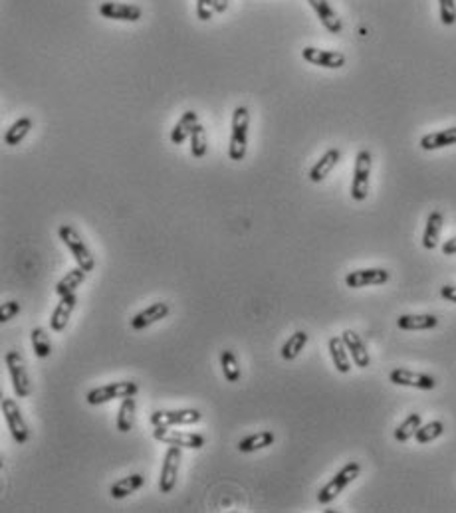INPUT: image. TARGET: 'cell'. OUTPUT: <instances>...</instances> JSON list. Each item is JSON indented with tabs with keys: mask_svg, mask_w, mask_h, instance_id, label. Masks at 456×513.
Segmentation results:
<instances>
[{
	"mask_svg": "<svg viewBox=\"0 0 456 513\" xmlns=\"http://www.w3.org/2000/svg\"><path fill=\"white\" fill-rule=\"evenodd\" d=\"M230 143H228V157L233 161H242L248 151V127H250V113L248 107L238 105L233 111V125H230Z\"/></svg>",
	"mask_w": 456,
	"mask_h": 513,
	"instance_id": "cell-1",
	"label": "cell"
},
{
	"mask_svg": "<svg viewBox=\"0 0 456 513\" xmlns=\"http://www.w3.org/2000/svg\"><path fill=\"white\" fill-rule=\"evenodd\" d=\"M58 236H60V240L65 244V248L72 252V256H74L79 268H84L86 271H93V268H95V258L91 256L90 248L84 242L81 234L72 224H62L58 228Z\"/></svg>",
	"mask_w": 456,
	"mask_h": 513,
	"instance_id": "cell-2",
	"label": "cell"
},
{
	"mask_svg": "<svg viewBox=\"0 0 456 513\" xmlns=\"http://www.w3.org/2000/svg\"><path fill=\"white\" fill-rule=\"evenodd\" d=\"M359 474H361V466L357 462H347L339 470L338 474L327 482L324 488L317 491V501L324 503V505L331 503L343 489L359 478Z\"/></svg>",
	"mask_w": 456,
	"mask_h": 513,
	"instance_id": "cell-3",
	"label": "cell"
},
{
	"mask_svg": "<svg viewBox=\"0 0 456 513\" xmlns=\"http://www.w3.org/2000/svg\"><path fill=\"white\" fill-rule=\"evenodd\" d=\"M137 393H139V385L135 381H118V383H107L104 386L91 388L86 400L91 407H100V404L111 402L116 398L135 397Z\"/></svg>",
	"mask_w": 456,
	"mask_h": 513,
	"instance_id": "cell-4",
	"label": "cell"
},
{
	"mask_svg": "<svg viewBox=\"0 0 456 513\" xmlns=\"http://www.w3.org/2000/svg\"><path fill=\"white\" fill-rule=\"evenodd\" d=\"M6 369L10 372V381H13L14 393L18 398H28L32 395V381H30V374H28L26 363L22 359V355L18 351H8L6 357Z\"/></svg>",
	"mask_w": 456,
	"mask_h": 513,
	"instance_id": "cell-5",
	"label": "cell"
},
{
	"mask_svg": "<svg viewBox=\"0 0 456 513\" xmlns=\"http://www.w3.org/2000/svg\"><path fill=\"white\" fill-rule=\"evenodd\" d=\"M371 163L373 157L367 149H361L355 157V168H353L352 180V198L357 203H363L369 194V180H371Z\"/></svg>",
	"mask_w": 456,
	"mask_h": 513,
	"instance_id": "cell-6",
	"label": "cell"
},
{
	"mask_svg": "<svg viewBox=\"0 0 456 513\" xmlns=\"http://www.w3.org/2000/svg\"><path fill=\"white\" fill-rule=\"evenodd\" d=\"M153 438L167 444V446H179L187 450H201L205 446V436L193 434V432H182V430H171V426H155Z\"/></svg>",
	"mask_w": 456,
	"mask_h": 513,
	"instance_id": "cell-7",
	"label": "cell"
},
{
	"mask_svg": "<svg viewBox=\"0 0 456 513\" xmlns=\"http://www.w3.org/2000/svg\"><path fill=\"white\" fill-rule=\"evenodd\" d=\"M2 414H4V420L6 426L13 434L14 442L16 444H26L28 438H30V430H28V424L22 416L20 407L14 402L13 398H4L2 400Z\"/></svg>",
	"mask_w": 456,
	"mask_h": 513,
	"instance_id": "cell-8",
	"label": "cell"
},
{
	"mask_svg": "<svg viewBox=\"0 0 456 513\" xmlns=\"http://www.w3.org/2000/svg\"><path fill=\"white\" fill-rule=\"evenodd\" d=\"M181 458L182 448H179V446H169V450L165 452V460H163V468H161V478H159V491L161 494H171L175 489V486H177Z\"/></svg>",
	"mask_w": 456,
	"mask_h": 513,
	"instance_id": "cell-9",
	"label": "cell"
},
{
	"mask_svg": "<svg viewBox=\"0 0 456 513\" xmlns=\"http://www.w3.org/2000/svg\"><path fill=\"white\" fill-rule=\"evenodd\" d=\"M203 414L196 409H177V411H153L149 423L153 426H184L201 423Z\"/></svg>",
	"mask_w": 456,
	"mask_h": 513,
	"instance_id": "cell-10",
	"label": "cell"
},
{
	"mask_svg": "<svg viewBox=\"0 0 456 513\" xmlns=\"http://www.w3.org/2000/svg\"><path fill=\"white\" fill-rule=\"evenodd\" d=\"M391 274L383 268H365L349 271L345 276V285L352 290H361V287H369V285H383L389 282Z\"/></svg>",
	"mask_w": 456,
	"mask_h": 513,
	"instance_id": "cell-11",
	"label": "cell"
},
{
	"mask_svg": "<svg viewBox=\"0 0 456 513\" xmlns=\"http://www.w3.org/2000/svg\"><path fill=\"white\" fill-rule=\"evenodd\" d=\"M389 381L397 386H411L418 390H432L437 386V379L427 372L409 371V369H395L389 374Z\"/></svg>",
	"mask_w": 456,
	"mask_h": 513,
	"instance_id": "cell-12",
	"label": "cell"
},
{
	"mask_svg": "<svg viewBox=\"0 0 456 513\" xmlns=\"http://www.w3.org/2000/svg\"><path fill=\"white\" fill-rule=\"evenodd\" d=\"M301 58L312 65H320L326 70H339L345 65V56L341 52L333 50H322V48H313V46H306L301 50Z\"/></svg>",
	"mask_w": 456,
	"mask_h": 513,
	"instance_id": "cell-13",
	"label": "cell"
},
{
	"mask_svg": "<svg viewBox=\"0 0 456 513\" xmlns=\"http://www.w3.org/2000/svg\"><path fill=\"white\" fill-rule=\"evenodd\" d=\"M100 14L109 20H118V22H137L141 20L143 10L135 4H125V2H104L100 6Z\"/></svg>",
	"mask_w": 456,
	"mask_h": 513,
	"instance_id": "cell-14",
	"label": "cell"
},
{
	"mask_svg": "<svg viewBox=\"0 0 456 513\" xmlns=\"http://www.w3.org/2000/svg\"><path fill=\"white\" fill-rule=\"evenodd\" d=\"M169 311H171V308L167 301H157V303H151L149 308L141 309L139 313H135V315H133V319H131V329H135V331L147 329V327L155 325L157 321L165 319V317L169 315Z\"/></svg>",
	"mask_w": 456,
	"mask_h": 513,
	"instance_id": "cell-15",
	"label": "cell"
},
{
	"mask_svg": "<svg viewBox=\"0 0 456 513\" xmlns=\"http://www.w3.org/2000/svg\"><path fill=\"white\" fill-rule=\"evenodd\" d=\"M341 339H343V343L347 347V351H349V355H352V361L355 363V367L367 369V367L371 365V357H369V351H367V347H365L363 339L355 333V331H352V329H345V331L341 333Z\"/></svg>",
	"mask_w": 456,
	"mask_h": 513,
	"instance_id": "cell-16",
	"label": "cell"
},
{
	"mask_svg": "<svg viewBox=\"0 0 456 513\" xmlns=\"http://www.w3.org/2000/svg\"><path fill=\"white\" fill-rule=\"evenodd\" d=\"M76 306H78V295L76 294H68L64 295V297H60V303L56 306L52 317H50V327H52V331H56V333L64 331L65 325H68L70 319H72V313H74Z\"/></svg>",
	"mask_w": 456,
	"mask_h": 513,
	"instance_id": "cell-17",
	"label": "cell"
},
{
	"mask_svg": "<svg viewBox=\"0 0 456 513\" xmlns=\"http://www.w3.org/2000/svg\"><path fill=\"white\" fill-rule=\"evenodd\" d=\"M308 4L313 8L315 16L320 18V22L324 24L329 34H339L343 30V24H341V18L338 16V13L331 8V4L327 0H308Z\"/></svg>",
	"mask_w": 456,
	"mask_h": 513,
	"instance_id": "cell-18",
	"label": "cell"
},
{
	"mask_svg": "<svg viewBox=\"0 0 456 513\" xmlns=\"http://www.w3.org/2000/svg\"><path fill=\"white\" fill-rule=\"evenodd\" d=\"M339 159H341V151L339 149H327L326 153L320 157V161L310 168V180L312 182H322V180L326 179L327 175L336 168V165L339 163Z\"/></svg>",
	"mask_w": 456,
	"mask_h": 513,
	"instance_id": "cell-19",
	"label": "cell"
},
{
	"mask_svg": "<svg viewBox=\"0 0 456 513\" xmlns=\"http://www.w3.org/2000/svg\"><path fill=\"white\" fill-rule=\"evenodd\" d=\"M450 145H456V127L427 133L420 139V149L423 151H437V149H444V147H450Z\"/></svg>",
	"mask_w": 456,
	"mask_h": 513,
	"instance_id": "cell-20",
	"label": "cell"
},
{
	"mask_svg": "<svg viewBox=\"0 0 456 513\" xmlns=\"http://www.w3.org/2000/svg\"><path fill=\"white\" fill-rule=\"evenodd\" d=\"M439 325V317L430 313H418V315H401L397 319V327L403 331H427L434 329Z\"/></svg>",
	"mask_w": 456,
	"mask_h": 513,
	"instance_id": "cell-21",
	"label": "cell"
},
{
	"mask_svg": "<svg viewBox=\"0 0 456 513\" xmlns=\"http://www.w3.org/2000/svg\"><path fill=\"white\" fill-rule=\"evenodd\" d=\"M443 224H444L443 212H439V210L430 212L429 219H427V224H425V232H423V246H425L427 250H434V248L439 246L441 232H443Z\"/></svg>",
	"mask_w": 456,
	"mask_h": 513,
	"instance_id": "cell-22",
	"label": "cell"
},
{
	"mask_svg": "<svg viewBox=\"0 0 456 513\" xmlns=\"http://www.w3.org/2000/svg\"><path fill=\"white\" fill-rule=\"evenodd\" d=\"M196 123H198L196 111H193V109L184 111L181 119L177 121V125L171 131V143L173 145H182L187 139H191V133H193Z\"/></svg>",
	"mask_w": 456,
	"mask_h": 513,
	"instance_id": "cell-23",
	"label": "cell"
},
{
	"mask_svg": "<svg viewBox=\"0 0 456 513\" xmlns=\"http://www.w3.org/2000/svg\"><path fill=\"white\" fill-rule=\"evenodd\" d=\"M145 486V478L141 474H131L127 478H121L119 482H116L111 488H109V496L113 500H125L127 496L135 494L137 489H141Z\"/></svg>",
	"mask_w": 456,
	"mask_h": 513,
	"instance_id": "cell-24",
	"label": "cell"
},
{
	"mask_svg": "<svg viewBox=\"0 0 456 513\" xmlns=\"http://www.w3.org/2000/svg\"><path fill=\"white\" fill-rule=\"evenodd\" d=\"M327 349H329V355H331V361L336 365L341 374H347L352 371V361H349V355H347V347L343 343L341 337H331L327 341Z\"/></svg>",
	"mask_w": 456,
	"mask_h": 513,
	"instance_id": "cell-25",
	"label": "cell"
},
{
	"mask_svg": "<svg viewBox=\"0 0 456 513\" xmlns=\"http://www.w3.org/2000/svg\"><path fill=\"white\" fill-rule=\"evenodd\" d=\"M276 442V436H274L272 430H260L256 434H250V436L242 438L238 442V450L242 454H252V452H258V450L268 448Z\"/></svg>",
	"mask_w": 456,
	"mask_h": 513,
	"instance_id": "cell-26",
	"label": "cell"
},
{
	"mask_svg": "<svg viewBox=\"0 0 456 513\" xmlns=\"http://www.w3.org/2000/svg\"><path fill=\"white\" fill-rule=\"evenodd\" d=\"M135 411H137V402L135 397L121 398V404H119L118 411V430L121 434H127L133 430L135 426Z\"/></svg>",
	"mask_w": 456,
	"mask_h": 513,
	"instance_id": "cell-27",
	"label": "cell"
},
{
	"mask_svg": "<svg viewBox=\"0 0 456 513\" xmlns=\"http://www.w3.org/2000/svg\"><path fill=\"white\" fill-rule=\"evenodd\" d=\"M86 276H88V271L84 268H74L70 269L68 274H65L64 278L58 282L56 285V294L60 295V297H64L68 294H76V290H78L81 283L86 282Z\"/></svg>",
	"mask_w": 456,
	"mask_h": 513,
	"instance_id": "cell-28",
	"label": "cell"
},
{
	"mask_svg": "<svg viewBox=\"0 0 456 513\" xmlns=\"http://www.w3.org/2000/svg\"><path fill=\"white\" fill-rule=\"evenodd\" d=\"M34 127V121L30 119V117H20L18 121H14L10 129L4 133V145H8V147H16V145H20V143L26 139V135L32 131Z\"/></svg>",
	"mask_w": 456,
	"mask_h": 513,
	"instance_id": "cell-29",
	"label": "cell"
},
{
	"mask_svg": "<svg viewBox=\"0 0 456 513\" xmlns=\"http://www.w3.org/2000/svg\"><path fill=\"white\" fill-rule=\"evenodd\" d=\"M306 345H308V333L306 331H296L292 337H288V341L280 349V355H282L284 361H294L304 351Z\"/></svg>",
	"mask_w": 456,
	"mask_h": 513,
	"instance_id": "cell-30",
	"label": "cell"
},
{
	"mask_svg": "<svg viewBox=\"0 0 456 513\" xmlns=\"http://www.w3.org/2000/svg\"><path fill=\"white\" fill-rule=\"evenodd\" d=\"M420 424H423L420 414H417V412L409 414L403 423L395 428V440H397V442H409L411 438H415L417 430L420 428Z\"/></svg>",
	"mask_w": 456,
	"mask_h": 513,
	"instance_id": "cell-31",
	"label": "cell"
},
{
	"mask_svg": "<svg viewBox=\"0 0 456 513\" xmlns=\"http://www.w3.org/2000/svg\"><path fill=\"white\" fill-rule=\"evenodd\" d=\"M221 369L224 379L228 383H238L240 381V365H238V359H236V355L230 349L221 351Z\"/></svg>",
	"mask_w": 456,
	"mask_h": 513,
	"instance_id": "cell-32",
	"label": "cell"
},
{
	"mask_svg": "<svg viewBox=\"0 0 456 513\" xmlns=\"http://www.w3.org/2000/svg\"><path fill=\"white\" fill-rule=\"evenodd\" d=\"M30 337H32V347H34L36 357L38 359H48L52 355V341H50L48 331L42 329V327H36V329H32Z\"/></svg>",
	"mask_w": 456,
	"mask_h": 513,
	"instance_id": "cell-33",
	"label": "cell"
},
{
	"mask_svg": "<svg viewBox=\"0 0 456 513\" xmlns=\"http://www.w3.org/2000/svg\"><path fill=\"white\" fill-rule=\"evenodd\" d=\"M209 149V139H207V131L201 123H196L193 133H191V155L195 159H203Z\"/></svg>",
	"mask_w": 456,
	"mask_h": 513,
	"instance_id": "cell-34",
	"label": "cell"
},
{
	"mask_svg": "<svg viewBox=\"0 0 456 513\" xmlns=\"http://www.w3.org/2000/svg\"><path fill=\"white\" fill-rule=\"evenodd\" d=\"M443 432L444 424L441 420H432L429 424H420V428H418L417 434H415V440H417L418 444H429V442L441 436Z\"/></svg>",
	"mask_w": 456,
	"mask_h": 513,
	"instance_id": "cell-35",
	"label": "cell"
},
{
	"mask_svg": "<svg viewBox=\"0 0 456 513\" xmlns=\"http://www.w3.org/2000/svg\"><path fill=\"white\" fill-rule=\"evenodd\" d=\"M439 14L444 26H453L456 22V2L455 0H439Z\"/></svg>",
	"mask_w": 456,
	"mask_h": 513,
	"instance_id": "cell-36",
	"label": "cell"
},
{
	"mask_svg": "<svg viewBox=\"0 0 456 513\" xmlns=\"http://www.w3.org/2000/svg\"><path fill=\"white\" fill-rule=\"evenodd\" d=\"M214 14V0H196V18L209 22Z\"/></svg>",
	"mask_w": 456,
	"mask_h": 513,
	"instance_id": "cell-37",
	"label": "cell"
},
{
	"mask_svg": "<svg viewBox=\"0 0 456 513\" xmlns=\"http://www.w3.org/2000/svg\"><path fill=\"white\" fill-rule=\"evenodd\" d=\"M20 303L18 301H6L2 303V309H0V323H8L10 319H14L18 313H20Z\"/></svg>",
	"mask_w": 456,
	"mask_h": 513,
	"instance_id": "cell-38",
	"label": "cell"
},
{
	"mask_svg": "<svg viewBox=\"0 0 456 513\" xmlns=\"http://www.w3.org/2000/svg\"><path fill=\"white\" fill-rule=\"evenodd\" d=\"M441 297L450 301V303H456V287L455 285H443L441 287Z\"/></svg>",
	"mask_w": 456,
	"mask_h": 513,
	"instance_id": "cell-39",
	"label": "cell"
},
{
	"mask_svg": "<svg viewBox=\"0 0 456 513\" xmlns=\"http://www.w3.org/2000/svg\"><path fill=\"white\" fill-rule=\"evenodd\" d=\"M443 254L444 256H455L456 254V236L455 238H450V240H446L443 244Z\"/></svg>",
	"mask_w": 456,
	"mask_h": 513,
	"instance_id": "cell-40",
	"label": "cell"
},
{
	"mask_svg": "<svg viewBox=\"0 0 456 513\" xmlns=\"http://www.w3.org/2000/svg\"><path fill=\"white\" fill-rule=\"evenodd\" d=\"M228 8V0H214V13L224 14Z\"/></svg>",
	"mask_w": 456,
	"mask_h": 513,
	"instance_id": "cell-41",
	"label": "cell"
}]
</instances>
